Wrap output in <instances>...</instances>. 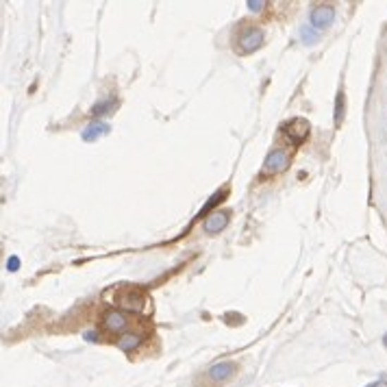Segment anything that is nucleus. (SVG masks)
Wrapping results in <instances>:
<instances>
[{"instance_id":"nucleus-1","label":"nucleus","mask_w":387,"mask_h":387,"mask_svg":"<svg viewBox=\"0 0 387 387\" xmlns=\"http://www.w3.org/2000/svg\"><path fill=\"white\" fill-rule=\"evenodd\" d=\"M290 168V154L285 148H274L268 152V157L264 161V168H262V174L264 176H276L281 172H285Z\"/></svg>"},{"instance_id":"nucleus-2","label":"nucleus","mask_w":387,"mask_h":387,"mask_svg":"<svg viewBox=\"0 0 387 387\" xmlns=\"http://www.w3.org/2000/svg\"><path fill=\"white\" fill-rule=\"evenodd\" d=\"M264 42H266V35L259 27H248L238 37V48H240V53L250 55V53H257V50L264 46Z\"/></svg>"},{"instance_id":"nucleus-3","label":"nucleus","mask_w":387,"mask_h":387,"mask_svg":"<svg viewBox=\"0 0 387 387\" xmlns=\"http://www.w3.org/2000/svg\"><path fill=\"white\" fill-rule=\"evenodd\" d=\"M309 133H312V124H309L307 118H292L285 124V137L292 146H300L309 140Z\"/></svg>"},{"instance_id":"nucleus-4","label":"nucleus","mask_w":387,"mask_h":387,"mask_svg":"<svg viewBox=\"0 0 387 387\" xmlns=\"http://www.w3.org/2000/svg\"><path fill=\"white\" fill-rule=\"evenodd\" d=\"M228 222H231V211H226V209H216V211H211L207 218H204V222H202V231L207 235H218V233H222V231L228 226Z\"/></svg>"},{"instance_id":"nucleus-5","label":"nucleus","mask_w":387,"mask_h":387,"mask_svg":"<svg viewBox=\"0 0 387 387\" xmlns=\"http://www.w3.org/2000/svg\"><path fill=\"white\" fill-rule=\"evenodd\" d=\"M235 374H238V364H235V361H220V364H216V366H211L207 370L209 381L211 383H218V385L231 381Z\"/></svg>"},{"instance_id":"nucleus-6","label":"nucleus","mask_w":387,"mask_h":387,"mask_svg":"<svg viewBox=\"0 0 387 387\" xmlns=\"http://www.w3.org/2000/svg\"><path fill=\"white\" fill-rule=\"evenodd\" d=\"M309 20H312V27L316 31H324V29L331 27L333 20H335V7L333 5H318V7L312 9Z\"/></svg>"},{"instance_id":"nucleus-7","label":"nucleus","mask_w":387,"mask_h":387,"mask_svg":"<svg viewBox=\"0 0 387 387\" xmlns=\"http://www.w3.org/2000/svg\"><path fill=\"white\" fill-rule=\"evenodd\" d=\"M102 324H105V328L109 333H122L124 335V331L128 326V318H126L124 312H120V309H109V312L102 316Z\"/></svg>"},{"instance_id":"nucleus-8","label":"nucleus","mask_w":387,"mask_h":387,"mask_svg":"<svg viewBox=\"0 0 387 387\" xmlns=\"http://www.w3.org/2000/svg\"><path fill=\"white\" fill-rule=\"evenodd\" d=\"M120 305H122L124 309H131V312H142L144 305H146V298H144V294H140L135 288H131V290H126V292H124V296L120 298Z\"/></svg>"},{"instance_id":"nucleus-9","label":"nucleus","mask_w":387,"mask_h":387,"mask_svg":"<svg viewBox=\"0 0 387 387\" xmlns=\"http://www.w3.org/2000/svg\"><path fill=\"white\" fill-rule=\"evenodd\" d=\"M116 346L122 352L131 355V352H135L142 346V335H137V333H124V335H120V338L116 340Z\"/></svg>"},{"instance_id":"nucleus-10","label":"nucleus","mask_w":387,"mask_h":387,"mask_svg":"<svg viewBox=\"0 0 387 387\" xmlns=\"http://www.w3.org/2000/svg\"><path fill=\"white\" fill-rule=\"evenodd\" d=\"M107 131H109V124L96 120V122H92V124L85 128V131H83V140H85V142H96L98 137H102Z\"/></svg>"},{"instance_id":"nucleus-11","label":"nucleus","mask_w":387,"mask_h":387,"mask_svg":"<svg viewBox=\"0 0 387 387\" xmlns=\"http://www.w3.org/2000/svg\"><path fill=\"white\" fill-rule=\"evenodd\" d=\"M113 105H116V96H109V98H105V100H100L98 105H94L92 116H94V118L105 116V113H109V111H111V107H113Z\"/></svg>"},{"instance_id":"nucleus-12","label":"nucleus","mask_w":387,"mask_h":387,"mask_svg":"<svg viewBox=\"0 0 387 387\" xmlns=\"http://www.w3.org/2000/svg\"><path fill=\"white\" fill-rule=\"evenodd\" d=\"M344 120V92L338 94V100H335V124H342Z\"/></svg>"},{"instance_id":"nucleus-13","label":"nucleus","mask_w":387,"mask_h":387,"mask_svg":"<svg viewBox=\"0 0 387 387\" xmlns=\"http://www.w3.org/2000/svg\"><path fill=\"white\" fill-rule=\"evenodd\" d=\"M318 37H320V31H316L314 27H302V42L305 44H316L318 42Z\"/></svg>"},{"instance_id":"nucleus-14","label":"nucleus","mask_w":387,"mask_h":387,"mask_svg":"<svg viewBox=\"0 0 387 387\" xmlns=\"http://www.w3.org/2000/svg\"><path fill=\"white\" fill-rule=\"evenodd\" d=\"M246 7H248L252 13H262V11L268 7V3H266V0H248Z\"/></svg>"},{"instance_id":"nucleus-15","label":"nucleus","mask_w":387,"mask_h":387,"mask_svg":"<svg viewBox=\"0 0 387 387\" xmlns=\"http://www.w3.org/2000/svg\"><path fill=\"white\" fill-rule=\"evenodd\" d=\"M7 268H9L11 272H16V270L20 268V259H18V257H11V259L7 262Z\"/></svg>"},{"instance_id":"nucleus-16","label":"nucleus","mask_w":387,"mask_h":387,"mask_svg":"<svg viewBox=\"0 0 387 387\" xmlns=\"http://www.w3.org/2000/svg\"><path fill=\"white\" fill-rule=\"evenodd\" d=\"M379 385H381V381H374V383H372V385H368V387H379Z\"/></svg>"}]
</instances>
